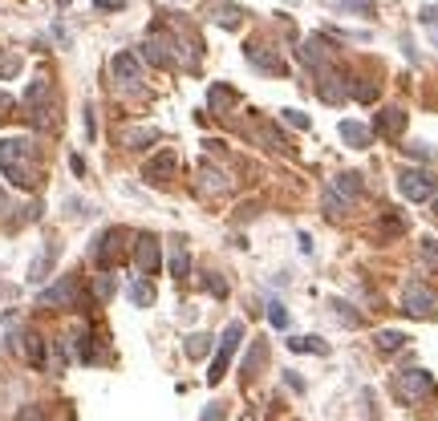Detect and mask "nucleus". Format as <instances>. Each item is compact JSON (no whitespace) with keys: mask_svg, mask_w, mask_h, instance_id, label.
Listing matches in <instances>:
<instances>
[{"mask_svg":"<svg viewBox=\"0 0 438 421\" xmlns=\"http://www.w3.org/2000/svg\"><path fill=\"white\" fill-rule=\"evenodd\" d=\"M0 170L8 175L13 187L37 191V187H41V175H37V146H32L29 138H4V142H0Z\"/></svg>","mask_w":438,"mask_h":421,"instance_id":"f257e3e1","label":"nucleus"},{"mask_svg":"<svg viewBox=\"0 0 438 421\" xmlns=\"http://www.w3.org/2000/svg\"><path fill=\"white\" fill-rule=\"evenodd\" d=\"M434 308H438V291L434 288H426L422 279H410L402 291V312L406 316H418V320H426V316H434Z\"/></svg>","mask_w":438,"mask_h":421,"instance_id":"f03ea898","label":"nucleus"},{"mask_svg":"<svg viewBox=\"0 0 438 421\" xmlns=\"http://www.w3.org/2000/svg\"><path fill=\"white\" fill-rule=\"evenodd\" d=\"M122 239H130L122 227H110V231H102V235H97V243H94V263L102 268V272H114V268H118V259L126 256Z\"/></svg>","mask_w":438,"mask_h":421,"instance_id":"7ed1b4c3","label":"nucleus"},{"mask_svg":"<svg viewBox=\"0 0 438 421\" xmlns=\"http://www.w3.org/2000/svg\"><path fill=\"white\" fill-rule=\"evenodd\" d=\"M240 340H243V324H227L224 337H219V353H215V360H211V372H207L211 385H219V381H224V372H227V365H231L236 348H240Z\"/></svg>","mask_w":438,"mask_h":421,"instance_id":"20e7f679","label":"nucleus"},{"mask_svg":"<svg viewBox=\"0 0 438 421\" xmlns=\"http://www.w3.org/2000/svg\"><path fill=\"white\" fill-rule=\"evenodd\" d=\"M398 191H402L410 203H426V199H434L438 178L430 175V170H402V175H398Z\"/></svg>","mask_w":438,"mask_h":421,"instance_id":"39448f33","label":"nucleus"},{"mask_svg":"<svg viewBox=\"0 0 438 421\" xmlns=\"http://www.w3.org/2000/svg\"><path fill=\"white\" fill-rule=\"evenodd\" d=\"M134 268H138V275H154L162 268V243L146 231L134 235Z\"/></svg>","mask_w":438,"mask_h":421,"instance_id":"423d86ee","label":"nucleus"},{"mask_svg":"<svg viewBox=\"0 0 438 421\" xmlns=\"http://www.w3.org/2000/svg\"><path fill=\"white\" fill-rule=\"evenodd\" d=\"M398 393H402L410 405L426 401V397H434V381H430V372L422 369H406L402 377H398Z\"/></svg>","mask_w":438,"mask_h":421,"instance_id":"0eeeda50","label":"nucleus"},{"mask_svg":"<svg viewBox=\"0 0 438 421\" xmlns=\"http://www.w3.org/2000/svg\"><path fill=\"white\" fill-rule=\"evenodd\" d=\"M243 57H248V65H256V69L272 73V77H284V73H288V61L268 45H243Z\"/></svg>","mask_w":438,"mask_h":421,"instance_id":"6e6552de","label":"nucleus"},{"mask_svg":"<svg viewBox=\"0 0 438 421\" xmlns=\"http://www.w3.org/2000/svg\"><path fill=\"white\" fill-rule=\"evenodd\" d=\"M78 291H81L78 275H61L53 288L41 291V304H45V308H73V304H78Z\"/></svg>","mask_w":438,"mask_h":421,"instance_id":"1a4fd4ad","label":"nucleus"},{"mask_svg":"<svg viewBox=\"0 0 438 421\" xmlns=\"http://www.w3.org/2000/svg\"><path fill=\"white\" fill-rule=\"evenodd\" d=\"M142 57L154 65V69H171V65H175V41L162 37V32H150L146 45H142Z\"/></svg>","mask_w":438,"mask_h":421,"instance_id":"9d476101","label":"nucleus"},{"mask_svg":"<svg viewBox=\"0 0 438 421\" xmlns=\"http://www.w3.org/2000/svg\"><path fill=\"white\" fill-rule=\"evenodd\" d=\"M110 69H114V81H122L126 89H138L142 85V61L134 53H118L110 61Z\"/></svg>","mask_w":438,"mask_h":421,"instance_id":"9b49d317","label":"nucleus"},{"mask_svg":"<svg viewBox=\"0 0 438 421\" xmlns=\"http://www.w3.org/2000/svg\"><path fill=\"white\" fill-rule=\"evenodd\" d=\"M317 73H321V81H317V94H321L329 106H337V101H345V97H349V81L341 77L337 69H329V65H324V69H317Z\"/></svg>","mask_w":438,"mask_h":421,"instance_id":"f8f14e48","label":"nucleus"},{"mask_svg":"<svg viewBox=\"0 0 438 421\" xmlns=\"http://www.w3.org/2000/svg\"><path fill=\"white\" fill-rule=\"evenodd\" d=\"M175 170H178V158L171 154V150H162V154H154V158L142 166V178L146 182H166Z\"/></svg>","mask_w":438,"mask_h":421,"instance_id":"ddd939ff","label":"nucleus"},{"mask_svg":"<svg viewBox=\"0 0 438 421\" xmlns=\"http://www.w3.org/2000/svg\"><path fill=\"white\" fill-rule=\"evenodd\" d=\"M329 57H333V45H329L324 37H312V41H305V45H300V61L312 65V69H324V65H329Z\"/></svg>","mask_w":438,"mask_h":421,"instance_id":"4468645a","label":"nucleus"},{"mask_svg":"<svg viewBox=\"0 0 438 421\" xmlns=\"http://www.w3.org/2000/svg\"><path fill=\"white\" fill-rule=\"evenodd\" d=\"M207 16H211V20H219L224 29H236L243 13H240V4H231V0H211V4H207Z\"/></svg>","mask_w":438,"mask_h":421,"instance_id":"2eb2a0df","label":"nucleus"},{"mask_svg":"<svg viewBox=\"0 0 438 421\" xmlns=\"http://www.w3.org/2000/svg\"><path fill=\"white\" fill-rule=\"evenodd\" d=\"M373 130L386 134V138H398V134L406 130V113L402 110H382L377 118H373Z\"/></svg>","mask_w":438,"mask_h":421,"instance_id":"dca6fc26","label":"nucleus"},{"mask_svg":"<svg viewBox=\"0 0 438 421\" xmlns=\"http://www.w3.org/2000/svg\"><path fill=\"white\" fill-rule=\"evenodd\" d=\"M57 243H45V251L32 259V268H29V284H41V279H49V268H53V259H57Z\"/></svg>","mask_w":438,"mask_h":421,"instance_id":"f3484780","label":"nucleus"},{"mask_svg":"<svg viewBox=\"0 0 438 421\" xmlns=\"http://www.w3.org/2000/svg\"><path fill=\"white\" fill-rule=\"evenodd\" d=\"M20 348H25V360H29L32 369H45V340L37 337V332H25Z\"/></svg>","mask_w":438,"mask_h":421,"instance_id":"a211bd4d","label":"nucleus"},{"mask_svg":"<svg viewBox=\"0 0 438 421\" xmlns=\"http://www.w3.org/2000/svg\"><path fill=\"white\" fill-rule=\"evenodd\" d=\"M333 194H337V199H345V207H353L357 199H361V178H357V175H337Z\"/></svg>","mask_w":438,"mask_h":421,"instance_id":"6ab92c4d","label":"nucleus"},{"mask_svg":"<svg viewBox=\"0 0 438 421\" xmlns=\"http://www.w3.org/2000/svg\"><path fill=\"white\" fill-rule=\"evenodd\" d=\"M268 365V340H252V353L243 356V377H256Z\"/></svg>","mask_w":438,"mask_h":421,"instance_id":"aec40b11","label":"nucleus"},{"mask_svg":"<svg viewBox=\"0 0 438 421\" xmlns=\"http://www.w3.org/2000/svg\"><path fill=\"white\" fill-rule=\"evenodd\" d=\"M207 101H211V110H215V113H227L240 97H236V89H227V85L215 81V85H211V94H207Z\"/></svg>","mask_w":438,"mask_h":421,"instance_id":"412c9836","label":"nucleus"},{"mask_svg":"<svg viewBox=\"0 0 438 421\" xmlns=\"http://www.w3.org/2000/svg\"><path fill=\"white\" fill-rule=\"evenodd\" d=\"M171 275L175 279H187L191 275V256H187V247L175 239V247H171Z\"/></svg>","mask_w":438,"mask_h":421,"instance_id":"4be33fe9","label":"nucleus"},{"mask_svg":"<svg viewBox=\"0 0 438 421\" xmlns=\"http://www.w3.org/2000/svg\"><path fill=\"white\" fill-rule=\"evenodd\" d=\"M341 138L353 146V150H365V146H370V130L357 126V122H341Z\"/></svg>","mask_w":438,"mask_h":421,"instance_id":"5701e85b","label":"nucleus"},{"mask_svg":"<svg viewBox=\"0 0 438 421\" xmlns=\"http://www.w3.org/2000/svg\"><path fill=\"white\" fill-rule=\"evenodd\" d=\"M126 296H130V304H138V308H150V304H154V288H150L146 279H134Z\"/></svg>","mask_w":438,"mask_h":421,"instance_id":"b1692460","label":"nucleus"},{"mask_svg":"<svg viewBox=\"0 0 438 421\" xmlns=\"http://www.w3.org/2000/svg\"><path fill=\"white\" fill-rule=\"evenodd\" d=\"M288 348H292V353H317V356L329 353V344H324V340H317V337H292Z\"/></svg>","mask_w":438,"mask_h":421,"instance_id":"393cba45","label":"nucleus"},{"mask_svg":"<svg viewBox=\"0 0 438 421\" xmlns=\"http://www.w3.org/2000/svg\"><path fill=\"white\" fill-rule=\"evenodd\" d=\"M252 138H260V142L268 146V150H280V146H288V142H284V134H280V130H272V126H256V130H252Z\"/></svg>","mask_w":438,"mask_h":421,"instance_id":"a878e982","label":"nucleus"},{"mask_svg":"<svg viewBox=\"0 0 438 421\" xmlns=\"http://www.w3.org/2000/svg\"><path fill=\"white\" fill-rule=\"evenodd\" d=\"M406 344L402 332H394V328H386V332H377V353H398Z\"/></svg>","mask_w":438,"mask_h":421,"instance_id":"bb28decb","label":"nucleus"},{"mask_svg":"<svg viewBox=\"0 0 438 421\" xmlns=\"http://www.w3.org/2000/svg\"><path fill=\"white\" fill-rule=\"evenodd\" d=\"M349 97H357V101H373V97H377V81L357 77V85H349Z\"/></svg>","mask_w":438,"mask_h":421,"instance_id":"cd10ccee","label":"nucleus"},{"mask_svg":"<svg viewBox=\"0 0 438 421\" xmlns=\"http://www.w3.org/2000/svg\"><path fill=\"white\" fill-rule=\"evenodd\" d=\"M203 178H207V182H203L207 191H215V194H224V191H227V175H224V170H215V166H203Z\"/></svg>","mask_w":438,"mask_h":421,"instance_id":"c85d7f7f","label":"nucleus"},{"mask_svg":"<svg viewBox=\"0 0 438 421\" xmlns=\"http://www.w3.org/2000/svg\"><path fill=\"white\" fill-rule=\"evenodd\" d=\"M211 348V337H203V332H195V337H187V356L191 360H199V356H207Z\"/></svg>","mask_w":438,"mask_h":421,"instance_id":"c756f323","label":"nucleus"},{"mask_svg":"<svg viewBox=\"0 0 438 421\" xmlns=\"http://www.w3.org/2000/svg\"><path fill=\"white\" fill-rule=\"evenodd\" d=\"M203 288H207L211 296H219V300H224V296H227V279L219 272H203Z\"/></svg>","mask_w":438,"mask_h":421,"instance_id":"7c9ffc66","label":"nucleus"},{"mask_svg":"<svg viewBox=\"0 0 438 421\" xmlns=\"http://www.w3.org/2000/svg\"><path fill=\"white\" fill-rule=\"evenodd\" d=\"M154 138H159L154 130H130V134H126V146H130V150H142V146L154 142Z\"/></svg>","mask_w":438,"mask_h":421,"instance_id":"2f4dec72","label":"nucleus"},{"mask_svg":"<svg viewBox=\"0 0 438 421\" xmlns=\"http://www.w3.org/2000/svg\"><path fill=\"white\" fill-rule=\"evenodd\" d=\"M94 296H97V300H110V296H114V275L110 272H102L94 279Z\"/></svg>","mask_w":438,"mask_h":421,"instance_id":"473e14b6","label":"nucleus"},{"mask_svg":"<svg viewBox=\"0 0 438 421\" xmlns=\"http://www.w3.org/2000/svg\"><path fill=\"white\" fill-rule=\"evenodd\" d=\"M268 320H272V328H288V312H284V304H280V300H272V304H268Z\"/></svg>","mask_w":438,"mask_h":421,"instance_id":"72a5a7b5","label":"nucleus"},{"mask_svg":"<svg viewBox=\"0 0 438 421\" xmlns=\"http://www.w3.org/2000/svg\"><path fill=\"white\" fill-rule=\"evenodd\" d=\"M337 8H345V13H361V16H373V4H370V0H337Z\"/></svg>","mask_w":438,"mask_h":421,"instance_id":"f704fd0d","label":"nucleus"},{"mask_svg":"<svg viewBox=\"0 0 438 421\" xmlns=\"http://www.w3.org/2000/svg\"><path fill=\"white\" fill-rule=\"evenodd\" d=\"M333 308H337V320H341V324H349V328H357V324H361V316H357V312H353L349 304H341V300H333Z\"/></svg>","mask_w":438,"mask_h":421,"instance_id":"c9c22d12","label":"nucleus"},{"mask_svg":"<svg viewBox=\"0 0 438 421\" xmlns=\"http://www.w3.org/2000/svg\"><path fill=\"white\" fill-rule=\"evenodd\" d=\"M16 69H20V57L16 53H0V77H13Z\"/></svg>","mask_w":438,"mask_h":421,"instance_id":"e433bc0d","label":"nucleus"},{"mask_svg":"<svg viewBox=\"0 0 438 421\" xmlns=\"http://www.w3.org/2000/svg\"><path fill=\"white\" fill-rule=\"evenodd\" d=\"M280 118H284L288 126H296V130H308V126H312V122H308V118H305L300 110H280Z\"/></svg>","mask_w":438,"mask_h":421,"instance_id":"4c0bfd02","label":"nucleus"},{"mask_svg":"<svg viewBox=\"0 0 438 421\" xmlns=\"http://www.w3.org/2000/svg\"><path fill=\"white\" fill-rule=\"evenodd\" d=\"M16 421H45V409H41V405H20Z\"/></svg>","mask_w":438,"mask_h":421,"instance_id":"58836bf2","label":"nucleus"},{"mask_svg":"<svg viewBox=\"0 0 438 421\" xmlns=\"http://www.w3.org/2000/svg\"><path fill=\"white\" fill-rule=\"evenodd\" d=\"M422 259H426V268H438V243L434 239H422Z\"/></svg>","mask_w":438,"mask_h":421,"instance_id":"ea45409f","label":"nucleus"},{"mask_svg":"<svg viewBox=\"0 0 438 421\" xmlns=\"http://www.w3.org/2000/svg\"><path fill=\"white\" fill-rule=\"evenodd\" d=\"M382 231H386V235H402L406 223L398 219V215H386V219H382Z\"/></svg>","mask_w":438,"mask_h":421,"instance_id":"a19ab883","label":"nucleus"},{"mask_svg":"<svg viewBox=\"0 0 438 421\" xmlns=\"http://www.w3.org/2000/svg\"><path fill=\"white\" fill-rule=\"evenodd\" d=\"M16 110V101H13V94H4V89H0V118H8V113Z\"/></svg>","mask_w":438,"mask_h":421,"instance_id":"79ce46f5","label":"nucleus"},{"mask_svg":"<svg viewBox=\"0 0 438 421\" xmlns=\"http://www.w3.org/2000/svg\"><path fill=\"white\" fill-rule=\"evenodd\" d=\"M199 421H224V409L219 405H211V409H203V417Z\"/></svg>","mask_w":438,"mask_h":421,"instance_id":"37998d69","label":"nucleus"},{"mask_svg":"<svg viewBox=\"0 0 438 421\" xmlns=\"http://www.w3.org/2000/svg\"><path fill=\"white\" fill-rule=\"evenodd\" d=\"M434 215H438V199H434Z\"/></svg>","mask_w":438,"mask_h":421,"instance_id":"c03bdc74","label":"nucleus"},{"mask_svg":"<svg viewBox=\"0 0 438 421\" xmlns=\"http://www.w3.org/2000/svg\"><path fill=\"white\" fill-rule=\"evenodd\" d=\"M0 210H4V199H0Z\"/></svg>","mask_w":438,"mask_h":421,"instance_id":"a18cd8bd","label":"nucleus"}]
</instances>
